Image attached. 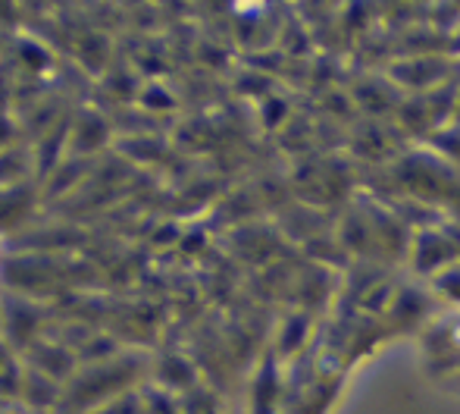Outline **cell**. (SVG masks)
I'll return each mask as SVG.
<instances>
[]
</instances>
